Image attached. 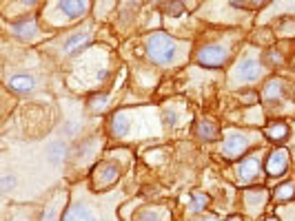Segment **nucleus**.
<instances>
[{
	"label": "nucleus",
	"mask_w": 295,
	"mask_h": 221,
	"mask_svg": "<svg viewBox=\"0 0 295 221\" xmlns=\"http://www.w3.org/2000/svg\"><path fill=\"white\" fill-rule=\"evenodd\" d=\"M36 31H38V24H36V20H18V22L14 24V33L18 35V38H34Z\"/></svg>",
	"instance_id": "nucleus-16"
},
{
	"label": "nucleus",
	"mask_w": 295,
	"mask_h": 221,
	"mask_svg": "<svg viewBox=\"0 0 295 221\" xmlns=\"http://www.w3.org/2000/svg\"><path fill=\"white\" fill-rule=\"evenodd\" d=\"M62 221H100V217H98V213H96L93 206L82 202V199H78V202H74L69 208L65 210Z\"/></svg>",
	"instance_id": "nucleus-7"
},
{
	"label": "nucleus",
	"mask_w": 295,
	"mask_h": 221,
	"mask_svg": "<svg viewBox=\"0 0 295 221\" xmlns=\"http://www.w3.org/2000/svg\"><path fill=\"white\" fill-rule=\"evenodd\" d=\"M193 133H195V137H200V140H215L217 137V133H220V128H217L215 122H209V120H202L195 124L193 128Z\"/></svg>",
	"instance_id": "nucleus-13"
},
{
	"label": "nucleus",
	"mask_w": 295,
	"mask_h": 221,
	"mask_svg": "<svg viewBox=\"0 0 295 221\" xmlns=\"http://www.w3.org/2000/svg\"><path fill=\"white\" fill-rule=\"evenodd\" d=\"M144 49H147L149 60H151L153 64H158V66L175 64L186 51L184 44L175 42V40L171 38L169 33H164V31H155V33L149 35L147 42H144Z\"/></svg>",
	"instance_id": "nucleus-1"
},
{
	"label": "nucleus",
	"mask_w": 295,
	"mask_h": 221,
	"mask_svg": "<svg viewBox=\"0 0 295 221\" xmlns=\"http://www.w3.org/2000/svg\"><path fill=\"white\" fill-rule=\"evenodd\" d=\"M109 104V100H107V95H96V97H93V109H96V111H102V109H105V106Z\"/></svg>",
	"instance_id": "nucleus-22"
},
{
	"label": "nucleus",
	"mask_w": 295,
	"mask_h": 221,
	"mask_svg": "<svg viewBox=\"0 0 295 221\" xmlns=\"http://www.w3.org/2000/svg\"><path fill=\"white\" fill-rule=\"evenodd\" d=\"M91 38H93V27L91 24H87V27H82V29H78V31H74L69 35V38L62 42V53L65 55H74L78 53L80 49H85L87 44L91 42Z\"/></svg>",
	"instance_id": "nucleus-5"
},
{
	"label": "nucleus",
	"mask_w": 295,
	"mask_h": 221,
	"mask_svg": "<svg viewBox=\"0 0 295 221\" xmlns=\"http://www.w3.org/2000/svg\"><path fill=\"white\" fill-rule=\"evenodd\" d=\"M293 195H295V184H293V182H286L284 186L277 188L275 199H277V202H286V199H291Z\"/></svg>",
	"instance_id": "nucleus-19"
},
{
	"label": "nucleus",
	"mask_w": 295,
	"mask_h": 221,
	"mask_svg": "<svg viewBox=\"0 0 295 221\" xmlns=\"http://www.w3.org/2000/svg\"><path fill=\"white\" fill-rule=\"evenodd\" d=\"M202 221H217V219H215V217H204Z\"/></svg>",
	"instance_id": "nucleus-24"
},
{
	"label": "nucleus",
	"mask_w": 295,
	"mask_h": 221,
	"mask_svg": "<svg viewBox=\"0 0 295 221\" xmlns=\"http://www.w3.org/2000/svg\"><path fill=\"white\" fill-rule=\"evenodd\" d=\"M67 153H69V148H67V144L65 142H60V140H56V142H51L49 146H47V159H49V164H54V166H58V164H62L67 159Z\"/></svg>",
	"instance_id": "nucleus-12"
},
{
	"label": "nucleus",
	"mask_w": 295,
	"mask_h": 221,
	"mask_svg": "<svg viewBox=\"0 0 295 221\" xmlns=\"http://www.w3.org/2000/svg\"><path fill=\"white\" fill-rule=\"evenodd\" d=\"M56 13H54V22L58 20V16H62V22H71V20L82 18L87 11H89V2H56L54 4Z\"/></svg>",
	"instance_id": "nucleus-6"
},
{
	"label": "nucleus",
	"mask_w": 295,
	"mask_h": 221,
	"mask_svg": "<svg viewBox=\"0 0 295 221\" xmlns=\"http://www.w3.org/2000/svg\"><path fill=\"white\" fill-rule=\"evenodd\" d=\"M286 168H288V151L275 148L266 159V173L271 175V177H277V175L286 173Z\"/></svg>",
	"instance_id": "nucleus-9"
},
{
	"label": "nucleus",
	"mask_w": 295,
	"mask_h": 221,
	"mask_svg": "<svg viewBox=\"0 0 295 221\" xmlns=\"http://www.w3.org/2000/svg\"><path fill=\"white\" fill-rule=\"evenodd\" d=\"M268 202V193L264 188H251L244 193V206L251 215H260Z\"/></svg>",
	"instance_id": "nucleus-10"
},
{
	"label": "nucleus",
	"mask_w": 295,
	"mask_h": 221,
	"mask_svg": "<svg viewBox=\"0 0 295 221\" xmlns=\"http://www.w3.org/2000/svg\"><path fill=\"white\" fill-rule=\"evenodd\" d=\"M266 135H268V140H273V142H279V140H284V137L288 135V126L286 124H271L266 128Z\"/></svg>",
	"instance_id": "nucleus-18"
},
{
	"label": "nucleus",
	"mask_w": 295,
	"mask_h": 221,
	"mask_svg": "<svg viewBox=\"0 0 295 221\" xmlns=\"http://www.w3.org/2000/svg\"><path fill=\"white\" fill-rule=\"evenodd\" d=\"M60 202H65V197H58L56 202H51L49 206H47L45 219H43V221H56V217H58V204H60Z\"/></svg>",
	"instance_id": "nucleus-20"
},
{
	"label": "nucleus",
	"mask_w": 295,
	"mask_h": 221,
	"mask_svg": "<svg viewBox=\"0 0 295 221\" xmlns=\"http://www.w3.org/2000/svg\"><path fill=\"white\" fill-rule=\"evenodd\" d=\"M255 140L257 137L253 135V133H244V131H237V128H231V131L226 133L224 144H222L220 151L226 159H237Z\"/></svg>",
	"instance_id": "nucleus-2"
},
{
	"label": "nucleus",
	"mask_w": 295,
	"mask_h": 221,
	"mask_svg": "<svg viewBox=\"0 0 295 221\" xmlns=\"http://www.w3.org/2000/svg\"><path fill=\"white\" fill-rule=\"evenodd\" d=\"M257 175H260V155H248L244 162H240V166H237V177H240V182H253V179H257Z\"/></svg>",
	"instance_id": "nucleus-11"
},
{
	"label": "nucleus",
	"mask_w": 295,
	"mask_h": 221,
	"mask_svg": "<svg viewBox=\"0 0 295 221\" xmlns=\"http://www.w3.org/2000/svg\"><path fill=\"white\" fill-rule=\"evenodd\" d=\"M14 184H16V179H14L9 173H5V175H3V190H5V193H9Z\"/></svg>",
	"instance_id": "nucleus-23"
},
{
	"label": "nucleus",
	"mask_w": 295,
	"mask_h": 221,
	"mask_svg": "<svg viewBox=\"0 0 295 221\" xmlns=\"http://www.w3.org/2000/svg\"><path fill=\"white\" fill-rule=\"evenodd\" d=\"M120 177V166L113 162H105L93 171V188H107Z\"/></svg>",
	"instance_id": "nucleus-8"
},
{
	"label": "nucleus",
	"mask_w": 295,
	"mask_h": 221,
	"mask_svg": "<svg viewBox=\"0 0 295 221\" xmlns=\"http://www.w3.org/2000/svg\"><path fill=\"white\" fill-rule=\"evenodd\" d=\"M198 62L202 66H222L229 60V47L222 42H213V44H206L198 51Z\"/></svg>",
	"instance_id": "nucleus-4"
},
{
	"label": "nucleus",
	"mask_w": 295,
	"mask_h": 221,
	"mask_svg": "<svg viewBox=\"0 0 295 221\" xmlns=\"http://www.w3.org/2000/svg\"><path fill=\"white\" fill-rule=\"evenodd\" d=\"M167 219H169V213L164 208H158V206L142 208L136 217V221H167Z\"/></svg>",
	"instance_id": "nucleus-14"
},
{
	"label": "nucleus",
	"mask_w": 295,
	"mask_h": 221,
	"mask_svg": "<svg viewBox=\"0 0 295 221\" xmlns=\"http://www.w3.org/2000/svg\"><path fill=\"white\" fill-rule=\"evenodd\" d=\"M204 206H206V197L202 193H195L193 195V202H191V210H193V213H200Z\"/></svg>",
	"instance_id": "nucleus-21"
},
{
	"label": "nucleus",
	"mask_w": 295,
	"mask_h": 221,
	"mask_svg": "<svg viewBox=\"0 0 295 221\" xmlns=\"http://www.w3.org/2000/svg\"><path fill=\"white\" fill-rule=\"evenodd\" d=\"M262 78V64L255 55H244L235 66H233V73L231 78L233 84L240 86V84H251V82L260 80Z\"/></svg>",
	"instance_id": "nucleus-3"
},
{
	"label": "nucleus",
	"mask_w": 295,
	"mask_h": 221,
	"mask_svg": "<svg viewBox=\"0 0 295 221\" xmlns=\"http://www.w3.org/2000/svg\"><path fill=\"white\" fill-rule=\"evenodd\" d=\"M7 84L12 91H16V93H29V91L36 86V82L31 75H14V78H9Z\"/></svg>",
	"instance_id": "nucleus-15"
},
{
	"label": "nucleus",
	"mask_w": 295,
	"mask_h": 221,
	"mask_svg": "<svg viewBox=\"0 0 295 221\" xmlns=\"http://www.w3.org/2000/svg\"><path fill=\"white\" fill-rule=\"evenodd\" d=\"M279 95H282V82H279V80H271L266 86H264V91H262V97L266 102L277 100Z\"/></svg>",
	"instance_id": "nucleus-17"
}]
</instances>
